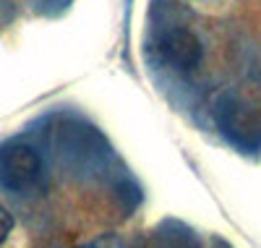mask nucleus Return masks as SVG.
<instances>
[{
  "mask_svg": "<svg viewBox=\"0 0 261 248\" xmlns=\"http://www.w3.org/2000/svg\"><path fill=\"white\" fill-rule=\"evenodd\" d=\"M0 180L3 186L18 193H27L42 180V160L27 144H8L0 149Z\"/></svg>",
  "mask_w": 261,
  "mask_h": 248,
  "instance_id": "f257e3e1",
  "label": "nucleus"
},
{
  "mask_svg": "<svg viewBox=\"0 0 261 248\" xmlns=\"http://www.w3.org/2000/svg\"><path fill=\"white\" fill-rule=\"evenodd\" d=\"M160 55L178 71H193L201 60V42L188 29H172L160 39Z\"/></svg>",
  "mask_w": 261,
  "mask_h": 248,
  "instance_id": "f03ea898",
  "label": "nucleus"
},
{
  "mask_svg": "<svg viewBox=\"0 0 261 248\" xmlns=\"http://www.w3.org/2000/svg\"><path fill=\"white\" fill-rule=\"evenodd\" d=\"M11 230H13V214L0 207V240H6L11 235Z\"/></svg>",
  "mask_w": 261,
  "mask_h": 248,
  "instance_id": "7ed1b4c3",
  "label": "nucleus"
}]
</instances>
